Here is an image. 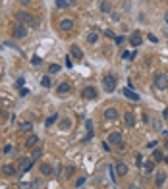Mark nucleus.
Returning a JSON list of instances; mask_svg holds the SVG:
<instances>
[{"label":"nucleus","mask_w":168,"mask_h":189,"mask_svg":"<svg viewBox=\"0 0 168 189\" xmlns=\"http://www.w3.org/2000/svg\"><path fill=\"white\" fill-rule=\"evenodd\" d=\"M85 182H87V178H79V179H77V182H75V187H81V185H83Z\"/></svg>","instance_id":"2f4dec72"},{"label":"nucleus","mask_w":168,"mask_h":189,"mask_svg":"<svg viewBox=\"0 0 168 189\" xmlns=\"http://www.w3.org/2000/svg\"><path fill=\"white\" fill-rule=\"evenodd\" d=\"M147 147H149V149H155V147H157V141H151V143H147Z\"/></svg>","instance_id":"c9c22d12"},{"label":"nucleus","mask_w":168,"mask_h":189,"mask_svg":"<svg viewBox=\"0 0 168 189\" xmlns=\"http://www.w3.org/2000/svg\"><path fill=\"white\" fill-rule=\"evenodd\" d=\"M124 43V37H116V44H122Z\"/></svg>","instance_id":"4c0bfd02"},{"label":"nucleus","mask_w":168,"mask_h":189,"mask_svg":"<svg viewBox=\"0 0 168 189\" xmlns=\"http://www.w3.org/2000/svg\"><path fill=\"white\" fill-rule=\"evenodd\" d=\"M164 21L168 23V12H166V14H164Z\"/></svg>","instance_id":"ea45409f"},{"label":"nucleus","mask_w":168,"mask_h":189,"mask_svg":"<svg viewBox=\"0 0 168 189\" xmlns=\"http://www.w3.org/2000/svg\"><path fill=\"white\" fill-rule=\"evenodd\" d=\"M122 93H124L126 97L130 98V100H139V94L135 93L133 89H130V87H124V89H122Z\"/></svg>","instance_id":"9b49d317"},{"label":"nucleus","mask_w":168,"mask_h":189,"mask_svg":"<svg viewBox=\"0 0 168 189\" xmlns=\"http://www.w3.org/2000/svg\"><path fill=\"white\" fill-rule=\"evenodd\" d=\"M81 94H83V98H87V100H93V98H97V89L95 87H85L83 91H81Z\"/></svg>","instance_id":"39448f33"},{"label":"nucleus","mask_w":168,"mask_h":189,"mask_svg":"<svg viewBox=\"0 0 168 189\" xmlns=\"http://www.w3.org/2000/svg\"><path fill=\"white\" fill-rule=\"evenodd\" d=\"M66 66H68V68H72V56H66Z\"/></svg>","instance_id":"f704fd0d"},{"label":"nucleus","mask_w":168,"mask_h":189,"mask_svg":"<svg viewBox=\"0 0 168 189\" xmlns=\"http://www.w3.org/2000/svg\"><path fill=\"white\" fill-rule=\"evenodd\" d=\"M60 72V66L58 64H50L48 66V73H58Z\"/></svg>","instance_id":"393cba45"},{"label":"nucleus","mask_w":168,"mask_h":189,"mask_svg":"<svg viewBox=\"0 0 168 189\" xmlns=\"http://www.w3.org/2000/svg\"><path fill=\"white\" fill-rule=\"evenodd\" d=\"M73 172H75V170H73V166H68V168H66V176H68V178H72Z\"/></svg>","instance_id":"7c9ffc66"},{"label":"nucleus","mask_w":168,"mask_h":189,"mask_svg":"<svg viewBox=\"0 0 168 189\" xmlns=\"http://www.w3.org/2000/svg\"><path fill=\"white\" fill-rule=\"evenodd\" d=\"M108 143L110 145H116V147H124V135L120 131H112L108 135Z\"/></svg>","instance_id":"f257e3e1"},{"label":"nucleus","mask_w":168,"mask_h":189,"mask_svg":"<svg viewBox=\"0 0 168 189\" xmlns=\"http://www.w3.org/2000/svg\"><path fill=\"white\" fill-rule=\"evenodd\" d=\"M124 124L128 126V127H135V116H133V112H126L124 114Z\"/></svg>","instance_id":"1a4fd4ad"},{"label":"nucleus","mask_w":168,"mask_h":189,"mask_svg":"<svg viewBox=\"0 0 168 189\" xmlns=\"http://www.w3.org/2000/svg\"><path fill=\"white\" fill-rule=\"evenodd\" d=\"M153 157H155V160H157V162H158V160H164V157H162V153H161V151H157V149L153 151Z\"/></svg>","instance_id":"c756f323"},{"label":"nucleus","mask_w":168,"mask_h":189,"mask_svg":"<svg viewBox=\"0 0 168 189\" xmlns=\"http://www.w3.org/2000/svg\"><path fill=\"white\" fill-rule=\"evenodd\" d=\"M12 33H14V37H16V39H23V37L27 35V27L23 25V23L16 21V23H14V31H12Z\"/></svg>","instance_id":"7ed1b4c3"},{"label":"nucleus","mask_w":168,"mask_h":189,"mask_svg":"<svg viewBox=\"0 0 168 189\" xmlns=\"http://www.w3.org/2000/svg\"><path fill=\"white\" fill-rule=\"evenodd\" d=\"M31 127H33V124H31V122H23V124L19 126V129H21V131H29Z\"/></svg>","instance_id":"bb28decb"},{"label":"nucleus","mask_w":168,"mask_h":189,"mask_svg":"<svg viewBox=\"0 0 168 189\" xmlns=\"http://www.w3.org/2000/svg\"><path fill=\"white\" fill-rule=\"evenodd\" d=\"M2 172H4L6 176H14V174H16V166H14V164H6V166L2 168Z\"/></svg>","instance_id":"f3484780"},{"label":"nucleus","mask_w":168,"mask_h":189,"mask_svg":"<svg viewBox=\"0 0 168 189\" xmlns=\"http://www.w3.org/2000/svg\"><path fill=\"white\" fill-rule=\"evenodd\" d=\"M41 85H43L44 89H48V87H50V77H48V75L41 77Z\"/></svg>","instance_id":"4be33fe9"},{"label":"nucleus","mask_w":168,"mask_h":189,"mask_svg":"<svg viewBox=\"0 0 168 189\" xmlns=\"http://www.w3.org/2000/svg\"><path fill=\"white\" fill-rule=\"evenodd\" d=\"M70 56H72V58H75V60H83V52H81V48L75 47V44L70 48Z\"/></svg>","instance_id":"0eeeda50"},{"label":"nucleus","mask_w":168,"mask_h":189,"mask_svg":"<svg viewBox=\"0 0 168 189\" xmlns=\"http://www.w3.org/2000/svg\"><path fill=\"white\" fill-rule=\"evenodd\" d=\"M72 29H73V19L66 18L60 21V31H72Z\"/></svg>","instance_id":"423d86ee"},{"label":"nucleus","mask_w":168,"mask_h":189,"mask_svg":"<svg viewBox=\"0 0 168 189\" xmlns=\"http://www.w3.org/2000/svg\"><path fill=\"white\" fill-rule=\"evenodd\" d=\"M41 154H43V149H39V147H37V149L33 151V157H31V158H33V160H39Z\"/></svg>","instance_id":"cd10ccee"},{"label":"nucleus","mask_w":168,"mask_h":189,"mask_svg":"<svg viewBox=\"0 0 168 189\" xmlns=\"http://www.w3.org/2000/svg\"><path fill=\"white\" fill-rule=\"evenodd\" d=\"M164 160H166V164H168V158H164Z\"/></svg>","instance_id":"37998d69"},{"label":"nucleus","mask_w":168,"mask_h":189,"mask_svg":"<svg viewBox=\"0 0 168 189\" xmlns=\"http://www.w3.org/2000/svg\"><path fill=\"white\" fill-rule=\"evenodd\" d=\"M101 12H110V4H108V0H102V2H101Z\"/></svg>","instance_id":"a878e982"},{"label":"nucleus","mask_w":168,"mask_h":189,"mask_svg":"<svg viewBox=\"0 0 168 189\" xmlns=\"http://www.w3.org/2000/svg\"><path fill=\"white\" fill-rule=\"evenodd\" d=\"M141 41H143V37H141V33L139 31H135L132 37H130V43L133 44V47H139V44H141Z\"/></svg>","instance_id":"ddd939ff"},{"label":"nucleus","mask_w":168,"mask_h":189,"mask_svg":"<svg viewBox=\"0 0 168 189\" xmlns=\"http://www.w3.org/2000/svg\"><path fill=\"white\" fill-rule=\"evenodd\" d=\"M155 87L161 89V91L168 89V75H164V73H158V75L155 77Z\"/></svg>","instance_id":"f03ea898"},{"label":"nucleus","mask_w":168,"mask_h":189,"mask_svg":"<svg viewBox=\"0 0 168 189\" xmlns=\"http://www.w3.org/2000/svg\"><path fill=\"white\" fill-rule=\"evenodd\" d=\"M102 87H104V91L112 93L114 89H116V77L114 75H106L104 79H102Z\"/></svg>","instance_id":"20e7f679"},{"label":"nucleus","mask_w":168,"mask_h":189,"mask_svg":"<svg viewBox=\"0 0 168 189\" xmlns=\"http://www.w3.org/2000/svg\"><path fill=\"white\" fill-rule=\"evenodd\" d=\"M118 118V110L116 108H106L104 110V120H116Z\"/></svg>","instance_id":"f8f14e48"},{"label":"nucleus","mask_w":168,"mask_h":189,"mask_svg":"<svg viewBox=\"0 0 168 189\" xmlns=\"http://www.w3.org/2000/svg\"><path fill=\"white\" fill-rule=\"evenodd\" d=\"M166 182V172H157V187H162Z\"/></svg>","instance_id":"dca6fc26"},{"label":"nucleus","mask_w":168,"mask_h":189,"mask_svg":"<svg viewBox=\"0 0 168 189\" xmlns=\"http://www.w3.org/2000/svg\"><path fill=\"white\" fill-rule=\"evenodd\" d=\"M21 4H29V0H21Z\"/></svg>","instance_id":"a19ab883"},{"label":"nucleus","mask_w":168,"mask_h":189,"mask_svg":"<svg viewBox=\"0 0 168 189\" xmlns=\"http://www.w3.org/2000/svg\"><path fill=\"white\" fill-rule=\"evenodd\" d=\"M37 141H39V137H37V135H31V137L25 141V147H27V149H29V147H35Z\"/></svg>","instance_id":"a211bd4d"},{"label":"nucleus","mask_w":168,"mask_h":189,"mask_svg":"<svg viewBox=\"0 0 168 189\" xmlns=\"http://www.w3.org/2000/svg\"><path fill=\"white\" fill-rule=\"evenodd\" d=\"M97 39H99V37H97V33H89V35H87V43H91V44H95Z\"/></svg>","instance_id":"5701e85b"},{"label":"nucleus","mask_w":168,"mask_h":189,"mask_svg":"<svg viewBox=\"0 0 168 189\" xmlns=\"http://www.w3.org/2000/svg\"><path fill=\"white\" fill-rule=\"evenodd\" d=\"M149 41H151V43H157V37H155L153 33H151V35H149Z\"/></svg>","instance_id":"e433bc0d"},{"label":"nucleus","mask_w":168,"mask_h":189,"mask_svg":"<svg viewBox=\"0 0 168 189\" xmlns=\"http://www.w3.org/2000/svg\"><path fill=\"white\" fill-rule=\"evenodd\" d=\"M41 172H43V176H50L52 174V168L48 166V164H41Z\"/></svg>","instance_id":"aec40b11"},{"label":"nucleus","mask_w":168,"mask_h":189,"mask_svg":"<svg viewBox=\"0 0 168 189\" xmlns=\"http://www.w3.org/2000/svg\"><path fill=\"white\" fill-rule=\"evenodd\" d=\"M135 164H137V166H141V164H143V158H141V154H135Z\"/></svg>","instance_id":"72a5a7b5"},{"label":"nucleus","mask_w":168,"mask_h":189,"mask_svg":"<svg viewBox=\"0 0 168 189\" xmlns=\"http://www.w3.org/2000/svg\"><path fill=\"white\" fill-rule=\"evenodd\" d=\"M70 126H72V122H70V120H62V122H60V127H62V131H68Z\"/></svg>","instance_id":"b1692460"},{"label":"nucleus","mask_w":168,"mask_h":189,"mask_svg":"<svg viewBox=\"0 0 168 189\" xmlns=\"http://www.w3.org/2000/svg\"><path fill=\"white\" fill-rule=\"evenodd\" d=\"M128 189H139V187L135 185V183H130V185H128Z\"/></svg>","instance_id":"58836bf2"},{"label":"nucleus","mask_w":168,"mask_h":189,"mask_svg":"<svg viewBox=\"0 0 168 189\" xmlns=\"http://www.w3.org/2000/svg\"><path fill=\"white\" fill-rule=\"evenodd\" d=\"M6 189H10V187H6Z\"/></svg>","instance_id":"c03bdc74"},{"label":"nucleus","mask_w":168,"mask_h":189,"mask_svg":"<svg viewBox=\"0 0 168 189\" xmlns=\"http://www.w3.org/2000/svg\"><path fill=\"white\" fill-rule=\"evenodd\" d=\"M33 162H35L33 158H31V160H27V158H19V166H21V172H29V170H31V166H33Z\"/></svg>","instance_id":"6e6552de"},{"label":"nucleus","mask_w":168,"mask_h":189,"mask_svg":"<svg viewBox=\"0 0 168 189\" xmlns=\"http://www.w3.org/2000/svg\"><path fill=\"white\" fill-rule=\"evenodd\" d=\"M166 149H168V141H166Z\"/></svg>","instance_id":"79ce46f5"},{"label":"nucleus","mask_w":168,"mask_h":189,"mask_svg":"<svg viewBox=\"0 0 168 189\" xmlns=\"http://www.w3.org/2000/svg\"><path fill=\"white\" fill-rule=\"evenodd\" d=\"M143 170H145V174H153V170H155V162H145Z\"/></svg>","instance_id":"412c9836"},{"label":"nucleus","mask_w":168,"mask_h":189,"mask_svg":"<svg viewBox=\"0 0 168 189\" xmlns=\"http://www.w3.org/2000/svg\"><path fill=\"white\" fill-rule=\"evenodd\" d=\"M72 0H56V6L58 8H68V6H72Z\"/></svg>","instance_id":"6ab92c4d"},{"label":"nucleus","mask_w":168,"mask_h":189,"mask_svg":"<svg viewBox=\"0 0 168 189\" xmlns=\"http://www.w3.org/2000/svg\"><path fill=\"white\" fill-rule=\"evenodd\" d=\"M16 18H18V21H19V23H27V21H33V16H29V14H27V12H18V16H16Z\"/></svg>","instance_id":"9d476101"},{"label":"nucleus","mask_w":168,"mask_h":189,"mask_svg":"<svg viewBox=\"0 0 168 189\" xmlns=\"http://www.w3.org/2000/svg\"><path fill=\"white\" fill-rule=\"evenodd\" d=\"M56 120H58V114H52V116H48V118H47V126H52Z\"/></svg>","instance_id":"c85d7f7f"},{"label":"nucleus","mask_w":168,"mask_h":189,"mask_svg":"<svg viewBox=\"0 0 168 189\" xmlns=\"http://www.w3.org/2000/svg\"><path fill=\"white\" fill-rule=\"evenodd\" d=\"M70 91H72V87H70L68 83H60L58 87H56V93H58V94H68Z\"/></svg>","instance_id":"2eb2a0df"},{"label":"nucleus","mask_w":168,"mask_h":189,"mask_svg":"<svg viewBox=\"0 0 168 189\" xmlns=\"http://www.w3.org/2000/svg\"><path fill=\"white\" fill-rule=\"evenodd\" d=\"M31 62H33V66H41V62H43V60H41L39 56H33V60H31Z\"/></svg>","instance_id":"473e14b6"},{"label":"nucleus","mask_w":168,"mask_h":189,"mask_svg":"<svg viewBox=\"0 0 168 189\" xmlns=\"http://www.w3.org/2000/svg\"><path fill=\"white\" fill-rule=\"evenodd\" d=\"M114 170H116L118 176H126V174H128V166H126L124 162H118L116 166H114Z\"/></svg>","instance_id":"4468645a"}]
</instances>
